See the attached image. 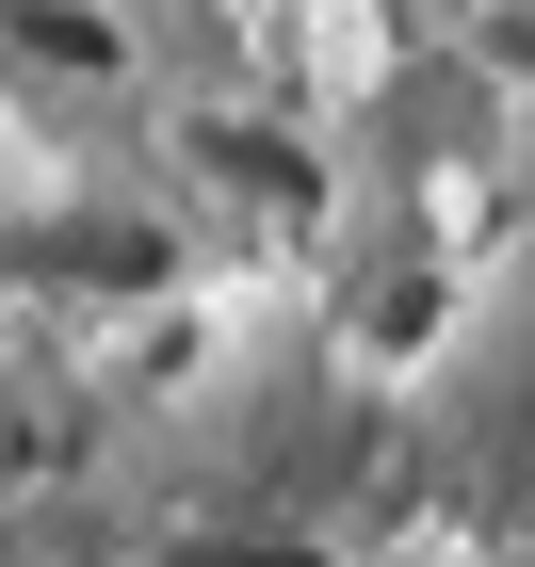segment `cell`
Listing matches in <instances>:
<instances>
[{
	"mask_svg": "<svg viewBox=\"0 0 535 567\" xmlns=\"http://www.w3.org/2000/svg\"><path fill=\"white\" fill-rule=\"evenodd\" d=\"M163 567H292V551H195V535H178V551Z\"/></svg>",
	"mask_w": 535,
	"mask_h": 567,
	"instance_id": "3957f363",
	"label": "cell"
},
{
	"mask_svg": "<svg viewBox=\"0 0 535 567\" xmlns=\"http://www.w3.org/2000/svg\"><path fill=\"white\" fill-rule=\"evenodd\" d=\"M178 163L212 178L227 212H309L325 178H309V146L292 131H260V114H195V131H178Z\"/></svg>",
	"mask_w": 535,
	"mask_h": 567,
	"instance_id": "6da1fadb",
	"label": "cell"
},
{
	"mask_svg": "<svg viewBox=\"0 0 535 567\" xmlns=\"http://www.w3.org/2000/svg\"><path fill=\"white\" fill-rule=\"evenodd\" d=\"M0 33L33 49V65H65V82H114V65H131L114 0H0Z\"/></svg>",
	"mask_w": 535,
	"mask_h": 567,
	"instance_id": "7a4b0ae2",
	"label": "cell"
}]
</instances>
